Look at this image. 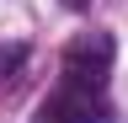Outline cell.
<instances>
[{"label": "cell", "instance_id": "obj_3", "mask_svg": "<svg viewBox=\"0 0 128 123\" xmlns=\"http://www.w3.org/2000/svg\"><path fill=\"white\" fill-rule=\"evenodd\" d=\"M64 6H70V11H86V6H91V0H64Z\"/></svg>", "mask_w": 128, "mask_h": 123}, {"label": "cell", "instance_id": "obj_2", "mask_svg": "<svg viewBox=\"0 0 128 123\" xmlns=\"http://www.w3.org/2000/svg\"><path fill=\"white\" fill-rule=\"evenodd\" d=\"M22 64H27V48H22V43H0V80L16 75Z\"/></svg>", "mask_w": 128, "mask_h": 123}, {"label": "cell", "instance_id": "obj_1", "mask_svg": "<svg viewBox=\"0 0 128 123\" xmlns=\"http://www.w3.org/2000/svg\"><path fill=\"white\" fill-rule=\"evenodd\" d=\"M112 38L107 32H80L70 48H64V86H80V91H107V75H112Z\"/></svg>", "mask_w": 128, "mask_h": 123}]
</instances>
